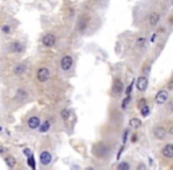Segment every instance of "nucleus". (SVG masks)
I'll use <instances>...</instances> for the list:
<instances>
[{
	"instance_id": "25",
	"label": "nucleus",
	"mask_w": 173,
	"mask_h": 170,
	"mask_svg": "<svg viewBox=\"0 0 173 170\" xmlns=\"http://www.w3.org/2000/svg\"><path fill=\"white\" fill-rule=\"evenodd\" d=\"M138 105H139V108H142V106L147 105V99L146 98H141L140 101L138 102Z\"/></svg>"
},
{
	"instance_id": "14",
	"label": "nucleus",
	"mask_w": 173,
	"mask_h": 170,
	"mask_svg": "<svg viewBox=\"0 0 173 170\" xmlns=\"http://www.w3.org/2000/svg\"><path fill=\"white\" fill-rule=\"evenodd\" d=\"M50 130V122L49 121H45L43 123H41L39 125V132H47Z\"/></svg>"
},
{
	"instance_id": "26",
	"label": "nucleus",
	"mask_w": 173,
	"mask_h": 170,
	"mask_svg": "<svg viewBox=\"0 0 173 170\" xmlns=\"http://www.w3.org/2000/svg\"><path fill=\"white\" fill-rule=\"evenodd\" d=\"M133 85H134V81L128 85V87H127V90H126V95L127 96H129L130 95V92H132V89H133Z\"/></svg>"
},
{
	"instance_id": "32",
	"label": "nucleus",
	"mask_w": 173,
	"mask_h": 170,
	"mask_svg": "<svg viewBox=\"0 0 173 170\" xmlns=\"http://www.w3.org/2000/svg\"><path fill=\"white\" fill-rule=\"evenodd\" d=\"M155 38H157V34H153V36H152V39H151V40H152V42H154V40H155Z\"/></svg>"
},
{
	"instance_id": "20",
	"label": "nucleus",
	"mask_w": 173,
	"mask_h": 170,
	"mask_svg": "<svg viewBox=\"0 0 173 170\" xmlns=\"http://www.w3.org/2000/svg\"><path fill=\"white\" fill-rule=\"evenodd\" d=\"M135 44H137L138 47H143V46H145V44H146V38L145 37H139L137 39Z\"/></svg>"
},
{
	"instance_id": "16",
	"label": "nucleus",
	"mask_w": 173,
	"mask_h": 170,
	"mask_svg": "<svg viewBox=\"0 0 173 170\" xmlns=\"http://www.w3.org/2000/svg\"><path fill=\"white\" fill-rule=\"evenodd\" d=\"M25 70H26V66L24 64H18L16 67H14V73L18 75V76H20L25 72Z\"/></svg>"
},
{
	"instance_id": "8",
	"label": "nucleus",
	"mask_w": 173,
	"mask_h": 170,
	"mask_svg": "<svg viewBox=\"0 0 173 170\" xmlns=\"http://www.w3.org/2000/svg\"><path fill=\"white\" fill-rule=\"evenodd\" d=\"M147 85H148V79L146 77H139L138 78V82H137V89L139 90V91L143 92V91H146V89H147Z\"/></svg>"
},
{
	"instance_id": "3",
	"label": "nucleus",
	"mask_w": 173,
	"mask_h": 170,
	"mask_svg": "<svg viewBox=\"0 0 173 170\" xmlns=\"http://www.w3.org/2000/svg\"><path fill=\"white\" fill-rule=\"evenodd\" d=\"M167 99H168V91L167 90H160V91H158L157 96H155V103L161 105V104H164L167 102Z\"/></svg>"
},
{
	"instance_id": "6",
	"label": "nucleus",
	"mask_w": 173,
	"mask_h": 170,
	"mask_svg": "<svg viewBox=\"0 0 173 170\" xmlns=\"http://www.w3.org/2000/svg\"><path fill=\"white\" fill-rule=\"evenodd\" d=\"M72 57L71 56H64L62 58V60H61V67L62 70H64V71H68V70L72 66Z\"/></svg>"
},
{
	"instance_id": "30",
	"label": "nucleus",
	"mask_w": 173,
	"mask_h": 170,
	"mask_svg": "<svg viewBox=\"0 0 173 170\" xmlns=\"http://www.w3.org/2000/svg\"><path fill=\"white\" fill-rule=\"evenodd\" d=\"M137 139H138V136H137V134H134V135L132 136V142H133V143H135V142H137Z\"/></svg>"
},
{
	"instance_id": "5",
	"label": "nucleus",
	"mask_w": 173,
	"mask_h": 170,
	"mask_svg": "<svg viewBox=\"0 0 173 170\" xmlns=\"http://www.w3.org/2000/svg\"><path fill=\"white\" fill-rule=\"evenodd\" d=\"M42 42H43V44H44L46 47H52V46L56 44V37H55V34H52V33H47V34H45V36L43 37Z\"/></svg>"
},
{
	"instance_id": "19",
	"label": "nucleus",
	"mask_w": 173,
	"mask_h": 170,
	"mask_svg": "<svg viewBox=\"0 0 173 170\" xmlns=\"http://www.w3.org/2000/svg\"><path fill=\"white\" fill-rule=\"evenodd\" d=\"M61 117H62V119H64V121L69 119V117H70V110L69 109H63L62 111H61Z\"/></svg>"
},
{
	"instance_id": "21",
	"label": "nucleus",
	"mask_w": 173,
	"mask_h": 170,
	"mask_svg": "<svg viewBox=\"0 0 173 170\" xmlns=\"http://www.w3.org/2000/svg\"><path fill=\"white\" fill-rule=\"evenodd\" d=\"M27 164L32 168V170H36V161H34L33 155H31L30 157H27Z\"/></svg>"
},
{
	"instance_id": "33",
	"label": "nucleus",
	"mask_w": 173,
	"mask_h": 170,
	"mask_svg": "<svg viewBox=\"0 0 173 170\" xmlns=\"http://www.w3.org/2000/svg\"><path fill=\"white\" fill-rule=\"evenodd\" d=\"M84 170H94V168L93 167H88V168H85Z\"/></svg>"
},
{
	"instance_id": "22",
	"label": "nucleus",
	"mask_w": 173,
	"mask_h": 170,
	"mask_svg": "<svg viewBox=\"0 0 173 170\" xmlns=\"http://www.w3.org/2000/svg\"><path fill=\"white\" fill-rule=\"evenodd\" d=\"M140 112H141V115H142L143 117H147V116L149 115V106H148V105H145V106L140 108Z\"/></svg>"
},
{
	"instance_id": "28",
	"label": "nucleus",
	"mask_w": 173,
	"mask_h": 170,
	"mask_svg": "<svg viewBox=\"0 0 173 170\" xmlns=\"http://www.w3.org/2000/svg\"><path fill=\"white\" fill-rule=\"evenodd\" d=\"M137 170H147V167L145 163H139L137 167Z\"/></svg>"
},
{
	"instance_id": "11",
	"label": "nucleus",
	"mask_w": 173,
	"mask_h": 170,
	"mask_svg": "<svg viewBox=\"0 0 173 170\" xmlns=\"http://www.w3.org/2000/svg\"><path fill=\"white\" fill-rule=\"evenodd\" d=\"M27 125L30 129H38L41 125V119L38 118L37 116H32L28 118V121H27Z\"/></svg>"
},
{
	"instance_id": "7",
	"label": "nucleus",
	"mask_w": 173,
	"mask_h": 170,
	"mask_svg": "<svg viewBox=\"0 0 173 170\" xmlns=\"http://www.w3.org/2000/svg\"><path fill=\"white\" fill-rule=\"evenodd\" d=\"M39 161L43 165H49L52 161V156L49 151H42L39 155Z\"/></svg>"
},
{
	"instance_id": "34",
	"label": "nucleus",
	"mask_w": 173,
	"mask_h": 170,
	"mask_svg": "<svg viewBox=\"0 0 173 170\" xmlns=\"http://www.w3.org/2000/svg\"><path fill=\"white\" fill-rule=\"evenodd\" d=\"M168 87H170V90H172V89H173V86H172V82H170V84H168Z\"/></svg>"
},
{
	"instance_id": "15",
	"label": "nucleus",
	"mask_w": 173,
	"mask_h": 170,
	"mask_svg": "<svg viewBox=\"0 0 173 170\" xmlns=\"http://www.w3.org/2000/svg\"><path fill=\"white\" fill-rule=\"evenodd\" d=\"M129 125L132 128H134V129H139L142 125V123H141V121H140L139 118H132L130 121H129Z\"/></svg>"
},
{
	"instance_id": "10",
	"label": "nucleus",
	"mask_w": 173,
	"mask_h": 170,
	"mask_svg": "<svg viewBox=\"0 0 173 170\" xmlns=\"http://www.w3.org/2000/svg\"><path fill=\"white\" fill-rule=\"evenodd\" d=\"M161 154L164 157L166 158H172L173 157V144L172 143H168L164 146V149L161 150Z\"/></svg>"
},
{
	"instance_id": "23",
	"label": "nucleus",
	"mask_w": 173,
	"mask_h": 170,
	"mask_svg": "<svg viewBox=\"0 0 173 170\" xmlns=\"http://www.w3.org/2000/svg\"><path fill=\"white\" fill-rule=\"evenodd\" d=\"M129 101H130V96H127L126 98L123 99V101H122V109H126V108L128 106Z\"/></svg>"
},
{
	"instance_id": "29",
	"label": "nucleus",
	"mask_w": 173,
	"mask_h": 170,
	"mask_svg": "<svg viewBox=\"0 0 173 170\" xmlns=\"http://www.w3.org/2000/svg\"><path fill=\"white\" fill-rule=\"evenodd\" d=\"M24 155H25L26 157H30V156L32 155V153H31V150L28 149V148H25V149H24Z\"/></svg>"
},
{
	"instance_id": "1",
	"label": "nucleus",
	"mask_w": 173,
	"mask_h": 170,
	"mask_svg": "<svg viewBox=\"0 0 173 170\" xmlns=\"http://www.w3.org/2000/svg\"><path fill=\"white\" fill-rule=\"evenodd\" d=\"M107 153H108V148L105 146L102 142L97 143V144L94 146V155H95V156H97V157H103V156L107 155Z\"/></svg>"
},
{
	"instance_id": "17",
	"label": "nucleus",
	"mask_w": 173,
	"mask_h": 170,
	"mask_svg": "<svg viewBox=\"0 0 173 170\" xmlns=\"http://www.w3.org/2000/svg\"><path fill=\"white\" fill-rule=\"evenodd\" d=\"M5 163H6L9 168H14V167H16V164H17L16 158H14V157H12V156H7V157L5 158Z\"/></svg>"
},
{
	"instance_id": "35",
	"label": "nucleus",
	"mask_w": 173,
	"mask_h": 170,
	"mask_svg": "<svg viewBox=\"0 0 173 170\" xmlns=\"http://www.w3.org/2000/svg\"><path fill=\"white\" fill-rule=\"evenodd\" d=\"M3 153H5V149L1 148V149H0V154H3Z\"/></svg>"
},
{
	"instance_id": "4",
	"label": "nucleus",
	"mask_w": 173,
	"mask_h": 170,
	"mask_svg": "<svg viewBox=\"0 0 173 170\" xmlns=\"http://www.w3.org/2000/svg\"><path fill=\"white\" fill-rule=\"evenodd\" d=\"M153 135H154V137L157 139H165L166 138V135H167V131H166V129L164 126H157L153 129Z\"/></svg>"
},
{
	"instance_id": "13",
	"label": "nucleus",
	"mask_w": 173,
	"mask_h": 170,
	"mask_svg": "<svg viewBox=\"0 0 173 170\" xmlns=\"http://www.w3.org/2000/svg\"><path fill=\"white\" fill-rule=\"evenodd\" d=\"M159 19H160V15L158 12H152L151 15H149V24L152 26H155L159 22Z\"/></svg>"
},
{
	"instance_id": "27",
	"label": "nucleus",
	"mask_w": 173,
	"mask_h": 170,
	"mask_svg": "<svg viewBox=\"0 0 173 170\" xmlns=\"http://www.w3.org/2000/svg\"><path fill=\"white\" fill-rule=\"evenodd\" d=\"M1 30H3L4 33H9V32H11V27H9L8 25H4V26L1 27Z\"/></svg>"
},
{
	"instance_id": "12",
	"label": "nucleus",
	"mask_w": 173,
	"mask_h": 170,
	"mask_svg": "<svg viewBox=\"0 0 173 170\" xmlns=\"http://www.w3.org/2000/svg\"><path fill=\"white\" fill-rule=\"evenodd\" d=\"M9 50H11L12 52H22L23 50H24V46L19 43V42H14V43H12L11 45H9Z\"/></svg>"
},
{
	"instance_id": "24",
	"label": "nucleus",
	"mask_w": 173,
	"mask_h": 170,
	"mask_svg": "<svg viewBox=\"0 0 173 170\" xmlns=\"http://www.w3.org/2000/svg\"><path fill=\"white\" fill-rule=\"evenodd\" d=\"M128 135H129V130H124V132H123V137H122V143H123V144H126L127 138H128Z\"/></svg>"
},
{
	"instance_id": "9",
	"label": "nucleus",
	"mask_w": 173,
	"mask_h": 170,
	"mask_svg": "<svg viewBox=\"0 0 173 170\" xmlns=\"http://www.w3.org/2000/svg\"><path fill=\"white\" fill-rule=\"evenodd\" d=\"M122 90H123V84L120 79H116L114 82V85H113V89H112V92L114 96H120L122 93Z\"/></svg>"
},
{
	"instance_id": "36",
	"label": "nucleus",
	"mask_w": 173,
	"mask_h": 170,
	"mask_svg": "<svg viewBox=\"0 0 173 170\" xmlns=\"http://www.w3.org/2000/svg\"><path fill=\"white\" fill-rule=\"evenodd\" d=\"M170 134H171V135L173 134V128H171V129H170Z\"/></svg>"
},
{
	"instance_id": "37",
	"label": "nucleus",
	"mask_w": 173,
	"mask_h": 170,
	"mask_svg": "<svg viewBox=\"0 0 173 170\" xmlns=\"http://www.w3.org/2000/svg\"><path fill=\"white\" fill-rule=\"evenodd\" d=\"M1 130H3V128H1V126H0V131H1Z\"/></svg>"
},
{
	"instance_id": "31",
	"label": "nucleus",
	"mask_w": 173,
	"mask_h": 170,
	"mask_svg": "<svg viewBox=\"0 0 173 170\" xmlns=\"http://www.w3.org/2000/svg\"><path fill=\"white\" fill-rule=\"evenodd\" d=\"M122 151H123V146H121V148H120V150H119V154H118V159H120V157H121V155H122Z\"/></svg>"
},
{
	"instance_id": "2",
	"label": "nucleus",
	"mask_w": 173,
	"mask_h": 170,
	"mask_svg": "<svg viewBox=\"0 0 173 170\" xmlns=\"http://www.w3.org/2000/svg\"><path fill=\"white\" fill-rule=\"evenodd\" d=\"M37 79L42 83H45L50 79V71L46 67H42L37 71Z\"/></svg>"
},
{
	"instance_id": "18",
	"label": "nucleus",
	"mask_w": 173,
	"mask_h": 170,
	"mask_svg": "<svg viewBox=\"0 0 173 170\" xmlns=\"http://www.w3.org/2000/svg\"><path fill=\"white\" fill-rule=\"evenodd\" d=\"M130 169V165H129V163L128 162H121V163H119V165H118V168H116V170H129Z\"/></svg>"
}]
</instances>
